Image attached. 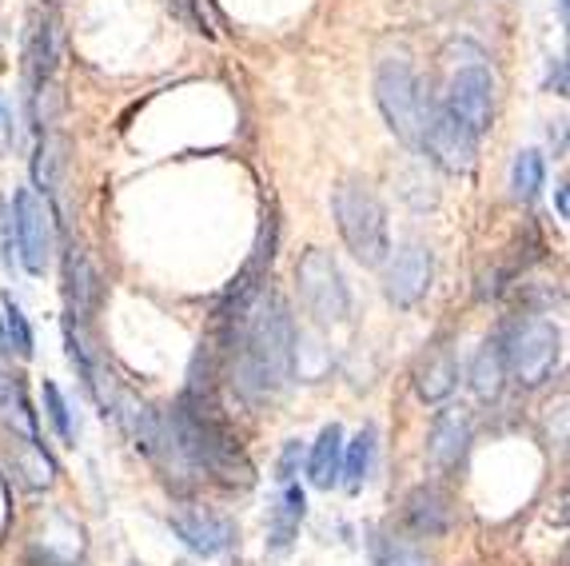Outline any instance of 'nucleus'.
I'll return each mask as SVG.
<instances>
[{"mask_svg":"<svg viewBox=\"0 0 570 566\" xmlns=\"http://www.w3.org/2000/svg\"><path fill=\"white\" fill-rule=\"evenodd\" d=\"M0 331H4V343H9L20 359L32 355V328H29V320H24V312H20V303L12 300V295H4V323H0Z\"/></svg>","mask_w":570,"mask_h":566,"instance_id":"4be33fe9","label":"nucleus"},{"mask_svg":"<svg viewBox=\"0 0 570 566\" xmlns=\"http://www.w3.org/2000/svg\"><path fill=\"white\" fill-rule=\"evenodd\" d=\"M403 519H407V527L415 535L435 538L451 527V499L439 487H419V491H411L407 507H403Z\"/></svg>","mask_w":570,"mask_h":566,"instance_id":"2eb2a0df","label":"nucleus"},{"mask_svg":"<svg viewBox=\"0 0 570 566\" xmlns=\"http://www.w3.org/2000/svg\"><path fill=\"white\" fill-rule=\"evenodd\" d=\"M431 275H435V255L428 244H407L387 260L383 272V292L395 308H415L431 292Z\"/></svg>","mask_w":570,"mask_h":566,"instance_id":"1a4fd4ad","label":"nucleus"},{"mask_svg":"<svg viewBox=\"0 0 570 566\" xmlns=\"http://www.w3.org/2000/svg\"><path fill=\"white\" fill-rule=\"evenodd\" d=\"M307 515V499L299 482H284L279 487V499L272 507V523H267V550L272 555H284L292 550V543L299 538V523Z\"/></svg>","mask_w":570,"mask_h":566,"instance_id":"ddd939ff","label":"nucleus"},{"mask_svg":"<svg viewBox=\"0 0 570 566\" xmlns=\"http://www.w3.org/2000/svg\"><path fill=\"white\" fill-rule=\"evenodd\" d=\"M168 527L180 535V543L188 550L204 558H216L224 550L236 547V523L216 515V510H204V507H176L168 515Z\"/></svg>","mask_w":570,"mask_h":566,"instance_id":"9d476101","label":"nucleus"},{"mask_svg":"<svg viewBox=\"0 0 570 566\" xmlns=\"http://www.w3.org/2000/svg\"><path fill=\"white\" fill-rule=\"evenodd\" d=\"M466 443H471V416H466L463 407L439 411L435 423H431V443H428L431 462H435L439 471H455L466 455Z\"/></svg>","mask_w":570,"mask_h":566,"instance_id":"9b49d317","label":"nucleus"},{"mask_svg":"<svg viewBox=\"0 0 570 566\" xmlns=\"http://www.w3.org/2000/svg\"><path fill=\"white\" fill-rule=\"evenodd\" d=\"M232 323L236 388L247 399H272L284 388L295 359V323L276 292H259Z\"/></svg>","mask_w":570,"mask_h":566,"instance_id":"f257e3e1","label":"nucleus"},{"mask_svg":"<svg viewBox=\"0 0 570 566\" xmlns=\"http://www.w3.org/2000/svg\"><path fill=\"white\" fill-rule=\"evenodd\" d=\"M45 411H48V423H52V431H57L65 443H72V439H77V431H72V416H68V403H65V396H60L57 383H45Z\"/></svg>","mask_w":570,"mask_h":566,"instance_id":"5701e85b","label":"nucleus"},{"mask_svg":"<svg viewBox=\"0 0 570 566\" xmlns=\"http://www.w3.org/2000/svg\"><path fill=\"white\" fill-rule=\"evenodd\" d=\"M419 152H428L431 160L443 172H451V176H466V172H475V164H479V136L471 133L466 124H459L455 116L435 100L428 116V128H423V148Z\"/></svg>","mask_w":570,"mask_h":566,"instance_id":"0eeeda50","label":"nucleus"},{"mask_svg":"<svg viewBox=\"0 0 570 566\" xmlns=\"http://www.w3.org/2000/svg\"><path fill=\"white\" fill-rule=\"evenodd\" d=\"M12 144V113L4 108V100H0V152Z\"/></svg>","mask_w":570,"mask_h":566,"instance_id":"a878e982","label":"nucleus"},{"mask_svg":"<svg viewBox=\"0 0 570 566\" xmlns=\"http://www.w3.org/2000/svg\"><path fill=\"white\" fill-rule=\"evenodd\" d=\"M295 287H299V303L307 308L320 328H332L352 315V292L343 280L340 264L332 260V252L324 247H307L295 264Z\"/></svg>","mask_w":570,"mask_h":566,"instance_id":"20e7f679","label":"nucleus"},{"mask_svg":"<svg viewBox=\"0 0 570 566\" xmlns=\"http://www.w3.org/2000/svg\"><path fill=\"white\" fill-rule=\"evenodd\" d=\"M499 343H503L507 375L514 383H523V388H542L554 375V368H559L562 335L547 320H519L511 328V335Z\"/></svg>","mask_w":570,"mask_h":566,"instance_id":"423d86ee","label":"nucleus"},{"mask_svg":"<svg viewBox=\"0 0 570 566\" xmlns=\"http://www.w3.org/2000/svg\"><path fill=\"white\" fill-rule=\"evenodd\" d=\"M340 462H343V427L332 423L320 431L312 455H307V479H312V487L327 491L332 482H340Z\"/></svg>","mask_w":570,"mask_h":566,"instance_id":"dca6fc26","label":"nucleus"},{"mask_svg":"<svg viewBox=\"0 0 570 566\" xmlns=\"http://www.w3.org/2000/svg\"><path fill=\"white\" fill-rule=\"evenodd\" d=\"M4 351H9V343H4V331H0V359H4Z\"/></svg>","mask_w":570,"mask_h":566,"instance_id":"cd10ccee","label":"nucleus"},{"mask_svg":"<svg viewBox=\"0 0 570 566\" xmlns=\"http://www.w3.org/2000/svg\"><path fill=\"white\" fill-rule=\"evenodd\" d=\"M439 105L448 108L459 124H466L475 136H483L494 124V76L487 68L483 52L466 48V60L448 65V92Z\"/></svg>","mask_w":570,"mask_h":566,"instance_id":"39448f33","label":"nucleus"},{"mask_svg":"<svg viewBox=\"0 0 570 566\" xmlns=\"http://www.w3.org/2000/svg\"><path fill=\"white\" fill-rule=\"evenodd\" d=\"M459 388V363L451 348H431L415 368V391L423 403H448Z\"/></svg>","mask_w":570,"mask_h":566,"instance_id":"4468645a","label":"nucleus"},{"mask_svg":"<svg viewBox=\"0 0 570 566\" xmlns=\"http://www.w3.org/2000/svg\"><path fill=\"white\" fill-rule=\"evenodd\" d=\"M12 462H17V475L29 491H45V487L57 482V462L37 439H17L12 435Z\"/></svg>","mask_w":570,"mask_h":566,"instance_id":"a211bd4d","label":"nucleus"},{"mask_svg":"<svg viewBox=\"0 0 570 566\" xmlns=\"http://www.w3.org/2000/svg\"><path fill=\"white\" fill-rule=\"evenodd\" d=\"M380 566H435V558L419 547H387Z\"/></svg>","mask_w":570,"mask_h":566,"instance_id":"b1692460","label":"nucleus"},{"mask_svg":"<svg viewBox=\"0 0 570 566\" xmlns=\"http://www.w3.org/2000/svg\"><path fill=\"white\" fill-rule=\"evenodd\" d=\"M375 105H380L383 120L407 148H423V128H428L431 100L423 80H419L415 65L407 57H387L380 60L375 72Z\"/></svg>","mask_w":570,"mask_h":566,"instance_id":"7ed1b4c3","label":"nucleus"},{"mask_svg":"<svg viewBox=\"0 0 570 566\" xmlns=\"http://www.w3.org/2000/svg\"><path fill=\"white\" fill-rule=\"evenodd\" d=\"M335 224L347 244V252L360 260L363 267H380L391 260V232H387V212H383L380 196L360 184V179H343L332 196Z\"/></svg>","mask_w":570,"mask_h":566,"instance_id":"f03ea898","label":"nucleus"},{"mask_svg":"<svg viewBox=\"0 0 570 566\" xmlns=\"http://www.w3.org/2000/svg\"><path fill=\"white\" fill-rule=\"evenodd\" d=\"M542 184H547V160L534 148L519 152L511 164V196L519 204H531V199H539Z\"/></svg>","mask_w":570,"mask_h":566,"instance_id":"412c9836","label":"nucleus"},{"mask_svg":"<svg viewBox=\"0 0 570 566\" xmlns=\"http://www.w3.org/2000/svg\"><path fill=\"white\" fill-rule=\"evenodd\" d=\"M0 419L12 427L17 439H37V416L29 411V399H24V388L17 383V375L0 383Z\"/></svg>","mask_w":570,"mask_h":566,"instance_id":"aec40b11","label":"nucleus"},{"mask_svg":"<svg viewBox=\"0 0 570 566\" xmlns=\"http://www.w3.org/2000/svg\"><path fill=\"white\" fill-rule=\"evenodd\" d=\"M371 459H375V427H363L352 443H343V462H340V482L343 491H360L371 475Z\"/></svg>","mask_w":570,"mask_h":566,"instance_id":"6ab92c4d","label":"nucleus"},{"mask_svg":"<svg viewBox=\"0 0 570 566\" xmlns=\"http://www.w3.org/2000/svg\"><path fill=\"white\" fill-rule=\"evenodd\" d=\"M507 388V359H503V343L487 340L479 348L475 363H471V391H475L483 403H494Z\"/></svg>","mask_w":570,"mask_h":566,"instance_id":"f3484780","label":"nucleus"},{"mask_svg":"<svg viewBox=\"0 0 570 566\" xmlns=\"http://www.w3.org/2000/svg\"><path fill=\"white\" fill-rule=\"evenodd\" d=\"M12 227H17L20 264L29 275H45L52 255V212L32 188H20L12 196Z\"/></svg>","mask_w":570,"mask_h":566,"instance_id":"6e6552de","label":"nucleus"},{"mask_svg":"<svg viewBox=\"0 0 570 566\" xmlns=\"http://www.w3.org/2000/svg\"><path fill=\"white\" fill-rule=\"evenodd\" d=\"M554 204H559V219L570 216V204H567V184H559V192H554Z\"/></svg>","mask_w":570,"mask_h":566,"instance_id":"bb28decb","label":"nucleus"},{"mask_svg":"<svg viewBox=\"0 0 570 566\" xmlns=\"http://www.w3.org/2000/svg\"><path fill=\"white\" fill-rule=\"evenodd\" d=\"M65 295L72 320H88L96 312V303H100V275H96L88 252L77 244L65 247Z\"/></svg>","mask_w":570,"mask_h":566,"instance_id":"f8f14e48","label":"nucleus"},{"mask_svg":"<svg viewBox=\"0 0 570 566\" xmlns=\"http://www.w3.org/2000/svg\"><path fill=\"white\" fill-rule=\"evenodd\" d=\"M295 462H299V443L292 439L279 455V482H295Z\"/></svg>","mask_w":570,"mask_h":566,"instance_id":"393cba45","label":"nucleus"},{"mask_svg":"<svg viewBox=\"0 0 570 566\" xmlns=\"http://www.w3.org/2000/svg\"><path fill=\"white\" fill-rule=\"evenodd\" d=\"M559 12H562V20H567V0H559Z\"/></svg>","mask_w":570,"mask_h":566,"instance_id":"c85d7f7f","label":"nucleus"}]
</instances>
